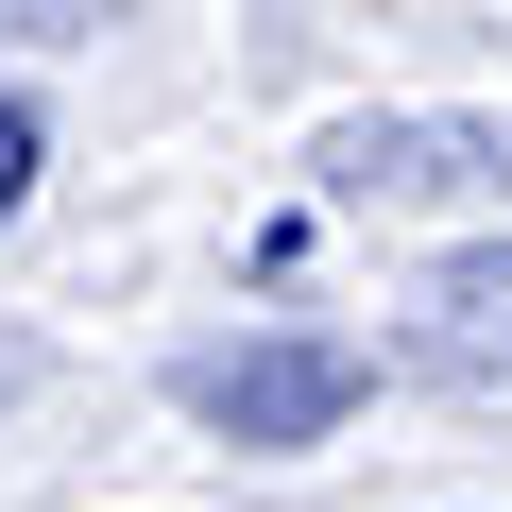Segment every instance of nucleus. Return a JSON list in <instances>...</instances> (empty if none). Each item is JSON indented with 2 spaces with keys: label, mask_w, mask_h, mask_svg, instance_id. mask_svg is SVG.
<instances>
[{
  "label": "nucleus",
  "mask_w": 512,
  "mask_h": 512,
  "mask_svg": "<svg viewBox=\"0 0 512 512\" xmlns=\"http://www.w3.org/2000/svg\"><path fill=\"white\" fill-rule=\"evenodd\" d=\"M495 171H512L495 120H342V137H325V188H342V205H461V188H495Z\"/></svg>",
  "instance_id": "2"
},
{
  "label": "nucleus",
  "mask_w": 512,
  "mask_h": 512,
  "mask_svg": "<svg viewBox=\"0 0 512 512\" xmlns=\"http://www.w3.org/2000/svg\"><path fill=\"white\" fill-rule=\"evenodd\" d=\"M171 393H188V427H205V444H256V461H274V444H325V427L359 410V342L256 325V342H205Z\"/></svg>",
  "instance_id": "1"
},
{
  "label": "nucleus",
  "mask_w": 512,
  "mask_h": 512,
  "mask_svg": "<svg viewBox=\"0 0 512 512\" xmlns=\"http://www.w3.org/2000/svg\"><path fill=\"white\" fill-rule=\"evenodd\" d=\"M35 205V103H0V222Z\"/></svg>",
  "instance_id": "4"
},
{
  "label": "nucleus",
  "mask_w": 512,
  "mask_h": 512,
  "mask_svg": "<svg viewBox=\"0 0 512 512\" xmlns=\"http://www.w3.org/2000/svg\"><path fill=\"white\" fill-rule=\"evenodd\" d=\"M410 359L461 376V393H512V239H478V256H444V274H427Z\"/></svg>",
  "instance_id": "3"
}]
</instances>
